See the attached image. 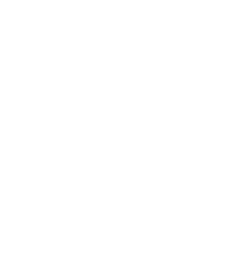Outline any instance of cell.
I'll return each instance as SVG.
<instances>
[]
</instances>
